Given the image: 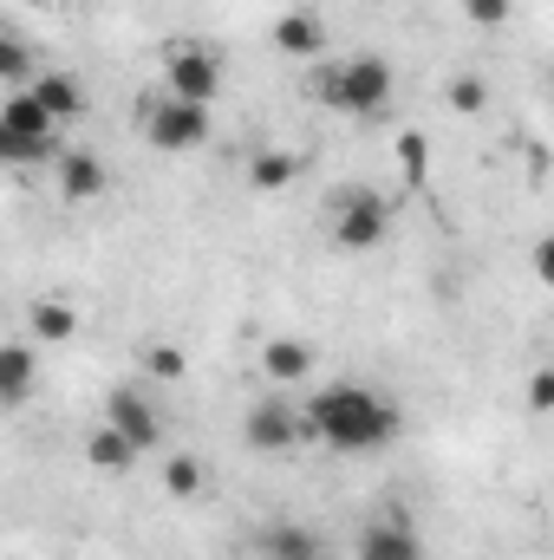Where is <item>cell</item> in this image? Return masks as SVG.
Here are the masks:
<instances>
[{
	"label": "cell",
	"mask_w": 554,
	"mask_h": 560,
	"mask_svg": "<svg viewBox=\"0 0 554 560\" xmlns=\"http://www.w3.org/2000/svg\"><path fill=\"white\" fill-rule=\"evenodd\" d=\"M262 555L268 560H320V535L300 528V522H275V528L262 535Z\"/></svg>",
	"instance_id": "ac0fdd59"
},
{
	"label": "cell",
	"mask_w": 554,
	"mask_h": 560,
	"mask_svg": "<svg viewBox=\"0 0 554 560\" xmlns=\"http://www.w3.org/2000/svg\"><path fill=\"white\" fill-rule=\"evenodd\" d=\"M385 235H392V202L379 189H339V202H333V248L366 255Z\"/></svg>",
	"instance_id": "3957f363"
},
{
	"label": "cell",
	"mask_w": 554,
	"mask_h": 560,
	"mask_svg": "<svg viewBox=\"0 0 554 560\" xmlns=\"http://www.w3.org/2000/svg\"><path fill=\"white\" fill-rule=\"evenodd\" d=\"M105 423H112V430H125L138 450H157V443H163V418H157V405L143 398L138 385H118V392L105 398Z\"/></svg>",
	"instance_id": "52a82bcc"
},
{
	"label": "cell",
	"mask_w": 554,
	"mask_h": 560,
	"mask_svg": "<svg viewBox=\"0 0 554 560\" xmlns=\"http://www.w3.org/2000/svg\"><path fill=\"white\" fill-rule=\"evenodd\" d=\"M529 268H535V280H542V287L554 293V229L542 235V242H535V255H529Z\"/></svg>",
	"instance_id": "484cf974"
},
{
	"label": "cell",
	"mask_w": 554,
	"mask_h": 560,
	"mask_svg": "<svg viewBox=\"0 0 554 560\" xmlns=\"http://www.w3.org/2000/svg\"><path fill=\"white\" fill-rule=\"evenodd\" d=\"M463 13H470L483 33H496V26L509 20V0H463Z\"/></svg>",
	"instance_id": "d4e9b609"
},
{
	"label": "cell",
	"mask_w": 554,
	"mask_h": 560,
	"mask_svg": "<svg viewBox=\"0 0 554 560\" xmlns=\"http://www.w3.org/2000/svg\"><path fill=\"white\" fill-rule=\"evenodd\" d=\"M300 98L326 105V112H346V118H379L392 105V66L379 52H359V59H320L307 79H300Z\"/></svg>",
	"instance_id": "7a4b0ae2"
},
{
	"label": "cell",
	"mask_w": 554,
	"mask_h": 560,
	"mask_svg": "<svg viewBox=\"0 0 554 560\" xmlns=\"http://www.w3.org/2000/svg\"><path fill=\"white\" fill-rule=\"evenodd\" d=\"M313 365H320V352L307 339H293V332L262 339V378L268 385H300V378H313Z\"/></svg>",
	"instance_id": "30bf717a"
},
{
	"label": "cell",
	"mask_w": 554,
	"mask_h": 560,
	"mask_svg": "<svg viewBox=\"0 0 554 560\" xmlns=\"http://www.w3.org/2000/svg\"><path fill=\"white\" fill-rule=\"evenodd\" d=\"M53 183H59V196H66V202H99L112 176H105V163H99L92 150H59Z\"/></svg>",
	"instance_id": "8fae6325"
},
{
	"label": "cell",
	"mask_w": 554,
	"mask_h": 560,
	"mask_svg": "<svg viewBox=\"0 0 554 560\" xmlns=\"http://www.w3.org/2000/svg\"><path fill=\"white\" fill-rule=\"evenodd\" d=\"M300 436H307V423H300V411H287L280 398H262V405L242 418V443H249V450H262V456L293 450Z\"/></svg>",
	"instance_id": "8992f818"
},
{
	"label": "cell",
	"mask_w": 554,
	"mask_h": 560,
	"mask_svg": "<svg viewBox=\"0 0 554 560\" xmlns=\"http://www.w3.org/2000/svg\"><path fill=\"white\" fill-rule=\"evenodd\" d=\"M300 170H307V156H300V150H255V163H249V189L275 196V189H287Z\"/></svg>",
	"instance_id": "2e32d148"
},
{
	"label": "cell",
	"mask_w": 554,
	"mask_h": 560,
	"mask_svg": "<svg viewBox=\"0 0 554 560\" xmlns=\"http://www.w3.org/2000/svg\"><path fill=\"white\" fill-rule=\"evenodd\" d=\"M443 105L463 112V118H476V112H489V85H483L476 72H457V79L443 85Z\"/></svg>",
	"instance_id": "ffe728a7"
},
{
	"label": "cell",
	"mask_w": 554,
	"mask_h": 560,
	"mask_svg": "<svg viewBox=\"0 0 554 560\" xmlns=\"http://www.w3.org/2000/svg\"><path fill=\"white\" fill-rule=\"evenodd\" d=\"M275 46L287 59H307V66H320L326 59V20L313 13V7H287L275 20Z\"/></svg>",
	"instance_id": "9c48e42d"
},
{
	"label": "cell",
	"mask_w": 554,
	"mask_h": 560,
	"mask_svg": "<svg viewBox=\"0 0 554 560\" xmlns=\"http://www.w3.org/2000/svg\"><path fill=\"white\" fill-rule=\"evenodd\" d=\"M359 560H424V541L405 515H379L359 528Z\"/></svg>",
	"instance_id": "ba28073f"
},
{
	"label": "cell",
	"mask_w": 554,
	"mask_h": 560,
	"mask_svg": "<svg viewBox=\"0 0 554 560\" xmlns=\"http://www.w3.org/2000/svg\"><path fill=\"white\" fill-rule=\"evenodd\" d=\"M26 92H33V98H39V105H46L59 125H72V118L85 112V92H79V79H72V72H39Z\"/></svg>",
	"instance_id": "9a60e30c"
},
{
	"label": "cell",
	"mask_w": 554,
	"mask_h": 560,
	"mask_svg": "<svg viewBox=\"0 0 554 560\" xmlns=\"http://www.w3.org/2000/svg\"><path fill=\"white\" fill-rule=\"evenodd\" d=\"M143 372H150V378H163V385H176V378L189 372V359H183V346L157 339V346H143Z\"/></svg>",
	"instance_id": "7402d4cb"
},
{
	"label": "cell",
	"mask_w": 554,
	"mask_h": 560,
	"mask_svg": "<svg viewBox=\"0 0 554 560\" xmlns=\"http://www.w3.org/2000/svg\"><path fill=\"white\" fill-rule=\"evenodd\" d=\"M522 398H529V411H535V418H549V411H554V365L529 372V392H522Z\"/></svg>",
	"instance_id": "603a6c76"
},
{
	"label": "cell",
	"mask_w": 554,
	"mask_h": 560,
	"mask_svg": "<svg viewBox=\"0 0 554 560\" xmlns=\"http://www.w3.org/2000/svg\"><path fill=\"white\" fill-rule=\"evenodd\" d=\"M549 98H554V79H549Z\"/></svg>",
	"instance_id": "4316f807"
},
{
	"label": "cell",
	"mask_w": 554,
	"mask_h": 560,
	"mask_svg": "<svg viewBox=\"0 0 554 560\" xmlns=\"http://www.w3.org/2000/svg\"><path fill=\"white\" fill-rule=\"evenodd\" d=\"M0 79H7L13 92H26V85L39 79V72H33V46H26L20 33H7V39H0Z\"/></svg>",
	"instance_id": "d6986e66"
},
{
	"label": "cell",
	"mask_w": 554,
	"mask_h": 560,
	"mask_svg": "<svg viewBox=\"0 0 554 560\" xmlns=\"http://www.w3.org/2000/svg\"><path fill=\"white\" fill-rule=\"evenodd\" d=\"M163 85H170L176 98L216 105V92H222V52L203 46V39H176V46H163Z\"/></svg>",
	"instance_id": "277c9868"
},
{
	"label": "cell",
	"mask_w": 554,
	"mask_h": 560,
	"mask_svg": "<svg viewBox=\"0 0 554 560\" xmlns=\"http://www.w3.org/2000/svg\"><path fill=\"white\" fill-rule=\"evenodd\" d=\"M143 138L157 150H196V143H209V105L163 92V98L143 105Z\"/></svg>",
	"instance_id": "5b68a950"
},
{
	"label": "cell",
	"mask_w": 554,
	"mask_h": 560,
	"mask_svg": "<svg viewBox=\"0 0 554 560\" xmlns=\"http://www.w3.org/2000/svg\"><path fill=\"white\" fill-rule=\"evenodd\" d=\"M33 378H39V365H33V346H26V339L0 346V405H7V411H20V405L33 398Z\"/></svg>",
	"instance_id": "4fadbf2b"
},
{
	"label": "cell",
	"mask_w": 554,
	"mask_h": 560,
	"mask_svg": "<svg viewBox=\"0 0 554 560\" xmlns=\"http://www.w3.org/2000/svg\"><path fill=\"white\" fill-rule=\"evenodd\" d=\"M66 125L33 98V92H7V105H0V138H59Z\"/></svg>",
	"instance_id": "7c38bea8"
},
{
	"label": "cell",
	"mask_w": 554,
	"mask_h": 560,
	"mask_svg": "<svg viewBox=\"0 0 554 560\" xmlns=\"http://www.w3.org/2000/svg\"><path fill=\"white\" fill-rule=\"evenodd\" d=\"M138 456H143V450L125 436V430H112V423H99V430L85 436V463H92V469H105V476H125Z\"/></svg>",
	"instance_id": "5bb4252c"
},
{
	"label": "cell",
	"mask_w": 554,
	"mask_h": 560,
	"mask_svg": "<svg viewBox=\"0 0 554 560\" xmlns=\"http://www.w3.org/2000/svg\"><path fill=\"white\" fill-rule=\"evenodd\" d=\"M399 163H405V170H412V183H417V176H424V170H430V143L417 138V131H405V138H399Z\"/></svg>",
	"instance_id": "cb8c5ba5"
},
{
	"label": "cell",
	"mask_w": 554,
	"mask_h": 560,
	"mask_svg": "<svg viewBox=\"0 0 554 560\" xmlns=\"http://www.w3.org/2000/svg\"><path fill=\"white\" fill-rule=\"evenodd\" d=\"M59 7H72V0H59Z\"/></svg>",
	"instance_id": "83f0119b"
},
{
	"label": "cell",
	"mask_w": 554,
	"mask_h": 560,
	"mask_svg": "<svg viewBox=\"0 0 554 560\" xmlns=\"http://www.w3.org/2000/svg\"><path fill=\"white\" fill-rule=\"evenodd\" d=\"M300 423H307L313 443H326L339 456H366V450H385L399 436V405L385 392L359 385V378H339V385H320L307 398Z\"/></svg>",
	"instance_id": "6da1fadb"
},
{
	"label": "cell",
	"mask_w": 554,
	"mask_h": 560,
	"mask_svg": "<svg viewBox=\"0 0 554 560\" xmlns=\"http://www.w3.org/2000/svg\"><path fill=\"white\" fill-rule=\"evenodd\" d=\"M26 332L46 339V346H59V339L79 332V313H72L66 300H33V306H26Z\"/></svg>",
	"instance_id": "e0dca14e"
},
{
	"label": "cell",
	"mask_w": 554,
	"mask_h": 560,
	"mask_svg": "<svg viewBox=\"0 0 554 560\" xmlns=\"http://www.w3.org/2000/svg\"><path fill=\"white\" fill-rule=\"evenodd\" d=\"M163 495H176V502L203 495V463H196V456H170V463H163Z\"/></svg>",
	"instance_id": "44dd1931"
}]
</instances>
